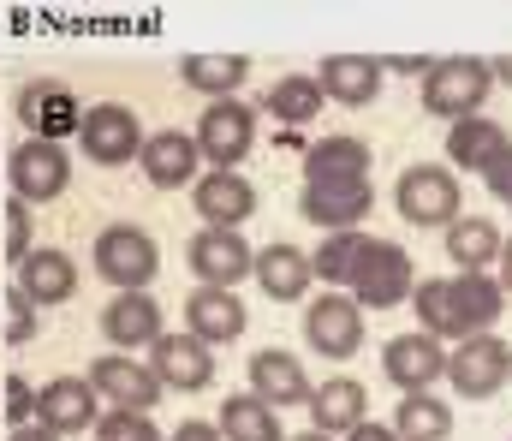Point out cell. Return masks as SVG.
Segmentation results:
<instances>
[{"instance_id":"d4e9b609","label":"cell","mask_w":512,"mask_h":441,"mask_svg":"<svg viewBox=\"0 0 512 441\" xmlns=\"http://www.w3.org/2000/svg\"><path fill=\"white\" fill-rule=\"evenodd\" d=\"M352 179H370L364 138H316L304 149V185H352Z\"/></svg>"},{"instance_id":"b9f144b4","label":"cell","mask_w":512,"mask_h":441,"mask_svg":"<svg viewBox=\"0 0 512 441\" xmlns=\"http://www.w3.org/2000/svg\"><path fill=\"white\" fill-rule=\"evenodd\" d=\"M6 441H60V436H54V430H42V424L30 418V424H18V430H12Z\"/></svg>"},{"instance_id":"5b68a950","label":"cell","mask_w":512,"mask_h":441,"mask_svg":"<svg viewBox=\"0 0 512 441\" xmlns=\"http://www.w3.org/2000/svg\"><path fill=\"white\" fill-rule=\"evenodd\" d=\"M393 203H399V215L411 221V227H453L459 221V179H453V167H405L399 173V185H393Z\"/></svg>"},{"instance_id":"9c48e42d","label":"cell","mask_w":512,"mask_h":441,"mask_svg":"<svg viewBox=\"0 0 512 441\" xmlns=\"http://www.w3.org/2000/svg\"><path fill=\"white\" fill-rule=\"evenodd\" d=\"M78 149L96 167H126V161H137V149H143V126H137V114L120 108V102H96V108L78 114Z\"/></svg>"},{"instance_id":"277c9868","label":"cell","mask_w":512,"mask_h":441,"mask_svg":"<svg viewBox=\"0 0 512 441\" xmlns=\"http://www.w3.org/2000/svg\"><path fill=\"white\" fill-rule=\"evenodd\" d=\"M90 251H96V275H102L108 287H120V293H143V287L155 281V269H161L155 239H149L143 227H131V221L102 227Z\"/></svg>"},{"instance_id":"603a6c76","label":"cell","mask_w":512,"mask_h":441,"mask_svg":"<svg viewBox=\"0 0 512 441\" xmlns=\"http://www.w3.org/2000/svg\"><path fill=\"white\" fill-rule=\"evenodd\" d=\"M251 394L262 406H310V376L292 352L280 346H262L251 358Z\"/></svg>"},{"instance_id":"8992f818","label":"cell","mask_w":512,"mask_h":441,"mask_svg":"<svg viewBox=\"0 0 512 441\" xmlns=\"http://www.w3.org/2000/svg\"><path fill=\"white\" fill-rule=\"evenodd\" d=\"M256 144V108H245L239 96H221L203 108L197 120V155L215 167V173H239V161Z\"/></svg>"},{"instance_id":"f1b7e54d","label":"cell","mask_w":512,"mask_h":441,"mask_svg":"<svg viewBox=\"0 0 512 441\" xmlns=\"http://www.w3.org/2000/svg\"><path fill=\"white\" fill-rule=\"evenodd\" d=\"M179 78H185V90L221 102V96H239V84L251 78V60L245 54H191V60H179Z\"/></svg>"},{"instance_id":"484cf974","label":"cell","mask_w":512,"mask_h":441,"mask_svg":"<svg viewBox=\"0 0 512 441\" xmlns=\"http://www.w3.org/2000/svg\"><path fill=\"white\" fill-rule=\"evenodd\" d=\"M251 275H256V287L274 298V304H292V298H304V293H310V281H316V275H310V257H304L298 245H286V239L256 251Z\"/></svg>"},{"instance_id":"83f0119b","label":"cell","mask_w":512,"mask_h":441,"mask_svg":"<svg viewBox=\"0 0 512 441\" xmlns=\"http://www.w3.org/2000/svg\"><path fill=\"white\" fill-rule=\"evenodd\" d=\"M507 126L501 120H489V114H471V120H453V132H447V155H453V167H465V173H489L495 167V155L507 149Z\"/></svg>"},{"instance_id":"7a4b0ae2","label":"cell","mask_w":512,"mask_h":441,"mask_svg":"<svg viewBox=\"0 0 512 441\" xmlns=\"http://www.w3.org/2000/svg\"><path fill=\"white\" fill-rule=\"evenodd\" d=\"M417 287V269H411V251H399L393 239H370L358 269H352V304L358 310H393V304H411Z\"/></svg>"},{"instance_id":"1f68e13d","label":"cell","mask_w":512,"mask_h":441,"mask_svg":"<svg viewBox=\"0 0 512 441\" xmlns=\"http://www.w3.org/2000/svg\"><path fill=\"white\" fill-rule=\"evenodd\" d=\"M393 436L399 441H447L453 436V406L435 394H405L393 412Z\"/></svg>"},{"instance_id":"5bb4252c","label":"cell","mask_w":512,"mask_h":441,"mask_svg":"<svg viewBox=\"0 0 512 441\" xmlns=\"http://www.w3.org/2000/svg\"><path fill=\"white\" fill-rule=\"evenodd\" d=\"M376 209V191L370 179H352V185H304L298 197V215L322 233H358V221Z\"/></svg>"},{"instance_id":"f546056e","label":"cell","mask_w":512,"mask_h":441,"mask_svg":"<svg viewBox=\"0 0 512 441\" xmlns=\"http://www.w3.org/2000/svg\"><path fill=\"white\" fill-rule=\"evenodd\" d=\"M447 257L459 263V275H483L501 257V227L489 215H459L447 227Z\"/></svg>"},{"instance_id":"3957f363","label":"cell","mask_w":512,"mask_h":441,"mask_svg":"<svg viewBox=\"0 0 512 441\" xmlns=\"http://www.w3.org/2000/svg\"><path fill=\"white\" fill-rule=\"evenodd\" d=\"M489 90H495L489 60H471V54L435 60V66L423 72V108H429L435 120H471V114L489 102Z\"/></svg>"},{"instance_id":"2e32d148","label":"cell","mask_w":512,"mask_h":441,"mask_svg":"<svg viewBox=\"0 0 512 441\" xmlns=\"http://www.w3.org/2000/svg\"><path fill=\"white\" fill-rule=\"evenodd\" d=\"M78 102H72V90L66 84H54V78H36V84H24L18 90V120L30 126V138H48V144H60L66 132H78Z\"/></svg>"},{"instance_id":"f6af8a7d","label":"cell","mask_w":512,"mask_h":441,"mask_svg":"<svg viewBox=\"0 0 512 441\" xmlns=\"http://www.w3.org/2000/svg\"><path fill=\"white\" fill-rule=\"evenodd\" d=\"M393 72H429V60H417V54H399V60H387Z\"/></svg>"},{"instance_id":"cb8c5ba5","label":"cell","mask_w":512,"mask_h":441,"mask_svg":"<svg viewBox=\"0 0 512 441\" xmlns=\"http://www.w3.org/2000/svg\"><path fill=\"white\" fill-rule=\"evenodd\" d=\"M102 340L108 346H120V352H131V346H155L161 340V304L149 293H120L102 304Z\"/></svg>"},{"instance_id":"30bf717a","label":"cell","mask_w":512,"mask_h":441,"mask_svg":"<svg viewBox=\"0 0 512 441\" xmlns=\"http://www.w3.org/2000/svg\"><path fill=\"white\" fill-rule=\"evenodd\" d=\"M185 263H191L197 287H233V293H239V281L251 275L256 251L245 245V233H239V227H203V233H191Z\"/></svg>"},{"instance_id":"7dc6e473","label":"cell","mask_w":512,"mask_h":441,"mask_svg":"<svg viewBox=\"0 0 512 441\" xmlns=\"http://www.w3.org/2000/svg\"><path fill=\"white\" fill-rule=\"evenodd\" d=\"M507 203H512V191H507Z\"/></svg>"},{"instance_id":"e0dca14e","label":"cell","mask_w":512,"mask_h":441,"mask_svg":"<svg viewBox=\"0 0 512 441\" xmlns=\"http://www.w3.org/2000/svg\"><path fill=\"white\" fill-rule=\"evenodd\" d=\"M36 424L54 436H78L96 424V388L84 376H54L48 388H36Z\"/></svg>"},{"instance_id":"7c38bea8","label":"cell","mask_w":512,"mask_h":441,"mask_svg":"<svg viewBox=\"0 0 512 441\" xmlns=\"http://www.w3.org/2000/svg\"><path fill=\"white\" fill-rule=\"evenodd\" d=\"M382 376L399 394H429L441 376H447V346L435 334H393L382 346Z\"/></svg>"},{"instance_id":"52a82bcc","label":"cell","mask_w":512,"mask_h":441,"mask_svg":"<svg viewBox=\"0 0 512 441\" xmlns=\"http://www.w3.org/2000/svg\"><path fill=\"white\" fill-rule=\"evenodd\" d=\"M6 185H12L18 203H54L72 185V155H66V144L24 138V144L6 155Z\"/></svg>"},{"instance_id":"7402d4cb","label":"cell","mask_w":512,"mask_h":441,"mask_svg":"<svg viewBox=\"0 0 512 441\" xmlns=\"http://www.w3.org/2000/svg\"><path fill=\"white\" fill-rule=\"evenodd\" d=\"M137 161H143V179L155 185V191H179V185H191L197 179V138L191 132H149L143 149H137Z\"/></svg>"},{"instance_id":"e575fe53","label":"cell","mask_w":512,"mask_h":441,"mask_svg":"<svg viewBox=\"0 0 512 441\" xmlns=\"http://www.w3.org/2000/svg\"><path fill=\"white\" fill-rule=\"evenodd\" d=\"M90 430H96V441H167L149 424V412H108V418H96Z\"/></svg>"},{"instance_id":"ab89813d","label":"cell","mask_w":512,"mask_h":441,"mask_svg":"<svg viewBox=\"0 0 512 441\" xmlns=\"http://www.w3.org/2000/svg\"><path fill=\"white\" fill-rule=\"evenodd\" d=\"M167 441H221V430H215V424H203V418H185Z\"/></svg>"},{"instance_id":"4dcf8cb0","label":"cell","mask_w":512,"mask_h":441,"mask_svg":"<svg viewBox=\"0 0 512 441\" xmlns=\"http://www.w3.org/2000/svg\"><path fill=\"white\" fill-rule=\"evenodd\" d=\"M262 108H268L280 126H310V120L328 108V96H322V84H316V78H304V72H286V78H274V84H268Z\"/></svg>"},{"instance_id":"ffe728a7","label":"cell","mask_w":512,"mask_h":441,"mask_svg":"<svg viewBox=\"0 0 512 441\" xmlns=\"http://www.w3.org/2000/svg\"><path fill=\"white\" fill-rule=\"evenodd\" d=\"M316 84L340 108H370L382 96V60H370V54H328L316 66Z\"/></svg>"},{"instance_id":"d590c367","label":"cell","mask_w":512,"mask_h":441,"mask_svg":"<svg viewBox=\"0 0 512 441\" xmlns=\"http://www.w3.org/2000/svg\"><path fill=\"white\" fill-rule=\"evenodd\" d=\"M30 251H36V239H30V203H6V245H0V257L24 263Z\"/></svg>"},{"instance_id":"4316f807","label":"cell","mask_w":512,"mask_h":441,"mask_svg":"<svg viewBox=\"0 0 512 441\" xmlns=\"http://www.w3.org/2000/svg\"><path fill=\"white\" fill-rule=\"evenodd\" d=\"M310 418H316L322 436H346V430H358V424L370 418V394H364V382L334 376V382L310 388Z\"/></svg>"},{"instance_id":"4fadbf2b","label":"cell","mask_w":512,"mask_h":441,"mask_svg":"<svg viewBox=\"0 0 512 441\" xmlns=\"http://www.w3.org/2000/svg\"><path fill=\"white\" fill-rule=\"evenodd\" d=\"M149 370L167 394H203L215 382V346H203L197 334H161L149 346Z\"/></svg>"},{"instance_id":"44dd1931","label":"cell","mask_w":512,"mask_h":441,"mask_svg":"<svg viewBox=\"0 0 512 441\" xmlns=\"http://www.w3.org/2000/svg\"><path fill=\"white\" fill-rule=\"evenodd\" d=\"M18 293L30 298L36 310H54V304H66V298L78 293V263L66 251H54V245H36L18 263Z\"/></svg>"},{"instance_id":"f35d334b","label":"cell","mask_w":512,"mask_h":441,"mask_svg":"<svg viewBox=\"0 0 512 441\" xmlns=\"http://www.w3.org/2000/svg\"><path fill=\"white\" fill-rule=\"evenodd\" d=\"M483 179H489V191H495V197H507V191H512V144L495 155V167H489Z\"/></svg>"},{"instance_id":"60d3db41","label":"cell","mask_w":512,"mask_h":441,"mask_svg":"<svg viewBox=\"0 0 512 441\" xmlns=\"http://www.w3.org/2000/svg\"><path fill=\"white\" fill-rule=\"evenodd\" d=\"M346 441H399V436H393V424H376V418H364L358 430H346Z\"/></svg>"},{"instance_id":"836d02e7","label":"cell","mask_w":512,"mask_h":441,"mask_svg":"<svg viewBox=\"0 0 512 441\" xmlns=\"http://www.w3.org/2000/svg\"><path fill=\"white\" fill-rule=\"evenodd\" d=\"M364 245H370V233H328V239L316 245V257H310V275L328 281V293L352 287V269H358V257H364Z\"/></svg>"},{"instance_id":"74e56055","label":"cell","mask_w":512,"mask_h":441,"mask_svg":"<svg viewBox=\"0 0 512 441\" xmlns=\"http://www.w3.org/2000/svg\"><path fill=\"white\" fill-rule=\"evenodd\" d=\"M0 298H6V316H12V322H6V340H12V346H24V340L36 334V304L18 293V287H12V293H0Z\"/></svg>"},{"instance_id":"8d00e7d4","label":"cell","mask_w":512,"mask_h":441,"mask_svg":"<svg viewBox=\"0 0 512 441\" xmlns=\"http://www.w3.org/2000/svg\"><path fill=\"white\" fill-rule=\"evenodd\" d=\"M0 412L12 418V430L30 424V418H36V388H30L24 376H6V382H0Z\"/></svg>"},{"instance_id":"ac0fdd59","label":"cell","mask_w":512,"mask_h":441,"mask_svg":"<svg viewBox=\"0 0 512 441\" xmlns=\"http://www.w3.org/2000/svg\"><path fill=\"white\" fill-rule=\"evenodd\" d=\"M185 334H197L203 346H227L245 334V298L233 287H197L185 298Z\"/></svg>"},{"instance_id":"ba28073f","label":"cell","mask_w":512,"mask_h":441,"mask_svg":"<svg viewBox=\"0 0 512 441\" xmlns=\"http://www.w3.org/2000/svg\"><path fill=\"white\" fill-rule=\"evenodd\" d=\"M447 382L465 394V400H495L512 382V346L495 334H471L447 352Z\"/></svg>"},{"instance_id":"ee69618b","label":"cell","mask_w":512,"mask_h":441,"mask_svg":"<svg viewBox=\"0 0 512 441\" xmlns=\"http://www.w3.org/2000/svg\"><path fill=\"white\" fill-rule=\"evenodd\" d=\"M489 78H495V84H512V54H501V60H489Z\"/></svg>"},{"instance_id":"d6a6232c","label":"cell","mask_w":512,"mask_h":441,"mask_svg":"<svg viewBox=\"0 0 512 441\" xmlns=\"http://www.w3.org/2000/svg\"><path fill=\"white\" fill-rule=\"evenodd\" d=\"M215 430H221V441H280V418L256 394H227Z\"/></svg>"},{"instance_id":"8fae6325","label":"cell","mask_w":512,"mask_h":441,"mask_svg":"<svg viewBox=\"0 0 512 441\" xmlns=\"http://www.w3.org/2000/svg\"><path fill=\"white\" fill-rule=\"evenodd\" d=\"M84 382H90L96 400H108L114 412H155V400L167 394V388L155 382V370L137 364L131 352H108V358H96Z\"/></svg>"},{"instance_id":"7bdbcfd3","label":"cell","mask_w":512,"mask_h":441,"mask_svg":"<svg viewBox=\"0 0 512 441\" xmlns=\"http://www.w3.org/2000/svg\"><path fill=\"white\" fill-rule=\"evenodd\" d=\"M495 263H501V293H512V239H501V257Z\"/></svg>"},{"instance_id":"bcb514c9","label":"cell","mask_w":512,"mask_h":441,"mask_svg":"<svg viewBox=\"0 0 512 441\" xmlns=\"http://www.w3.org/2000/svg\"><path fill=\"white\" fill-rule=\"evenodd\" d=\"M286 441H328L322 430H304V436H286Z\"/></svg>"},{"instance_id":"6da1fadb","label":"cell","mask_w":512,"mask_h":441,"mask_svg":"<svg viewBox=\"0 0 512 441\" xmlns=\"http://www.w3.org/2000/svg\"><path fill=\"white\" fill-rule=\"evenodd\" d=\"M411 310L423 322V334L435 340H471V334H489L507 310L501 281L489 275H453V281H417L411 287Z\"/></svg>"},{"instance_id":"d6986e66","label":"cell","mask_w":512,"mask_h":441,"mask_svg":"<svg viewBox=\"0 0 512 441\" xmlns=\"http://www.w3.org/2000/svg\"><path fill=\"white\" fill-rule=\"evenodd\" d=\"M191 209L203 215V227H245L256 209V185L245 173H203L191 185Z\"/></svg>"},{"instance_id":"9a60e30c","label":"cell","mask_w":512,"mask_h":441,"mask_svg":"<svg viewBox=\"0 0 512 441\" xmlns=\"http://www.w3.org/2000/svg\"><path fill=\"white\" fill-rule=\"evenodd\" d=\"M304 340H310L322 358H352V352L364 346V310L340 293L310 298V310H304Z\"/></svg>"}]
</instances>
